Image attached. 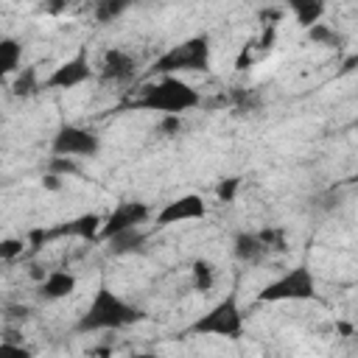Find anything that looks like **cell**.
Wrapping results in <instances>:
<instances>
[{
	"label": "cell",
	"instance_id": "6da1fadb",
	"mask_svg": "<svg viewBox=\"0 0 358 358\" xmlns=\"http://www.w3.org/2000/svg\"><path fill=\"white\" fill-rule=\"evenodd\" d=\"M145 319V310L117 296L106 282H101L76 322V333H101V330H123Z\"/></svg>",
	"mask_w": 358,
	"mask_h": 358
},
{
	"label": "cell",
	"instance_id": "7a4b0ae2",
	"mask_svg": "<svg viewBox=\"0 0 358 358\" xmlns=\"http://www.w3.org/2000/svg\"><path fill=\"white\" fill-rule=\"evenodd\" d=\"M201 103V92L187 84L182 76H157V81L145 84L140 98L134 101L137 109L159 112V115H185Z\"/></svg>",
	"mask_w": 358,
	"mask_h": 358
},
{
	"label": "cell",
	"instance_id": "3957f363",
	"mask_svg": "<svg viewBox=\"0 0 358 358\" xmlns=\"http://www.w3.org/2000/svg\"><path fill=\"white\" fill-rule=\"evenodd\" d=\"M210 59H213L210 36H207V34H196V36H187L185 42L168 48L162 56H157L148 73H151V76L204 73V70H210Z\"/></svg>",
	"mask_w": 358,
	"mask_h": 358
},
{
	"label": "cell",
	"instance_id": "277c9868",
	"mask_svg": "<svg viewBox=\"0 0 358 358\" xmlns=\"http://www.w3.org/2000/svg\"><path fill=\"white\" fill-rule=\"evenodd\" d=\"M243 333V310L238 305V294L229 291L218 299L207 313H201L193 324L185 327L182 336H218V338H241Z\"/></svg>",
	"mask_w": 358,
	"mask_h": 358
},
{
	"label": "cell",
	"instance_id": "5b68a950",
	"mask_svg": "<svg viewBox=\"0 0 358 358\" xmlns=\"http://www.w3.org/2000/svg\"><path fill=\"white\" fill-rule=\"evenodd\" d=\"M316 299V277L308 263H299L288 271H282L277 280L266 282L257 291V302H310Z\"/></svg>",
	"mask_w": 358,
	"mask_h": 358
},
{
	"label": "cell",
	"instance_id": "8992f818",
	"mask_svg": "<svg viewBox=\"0 0 358 358\" xmlns=\"http://www.w3.org/2000/svg\"><path fill=\"white\" fill-rule=\"evenodd\" d=\"M50 151L62 154V157H76V159H87L95 157L101 151V137L92 129L76 126V123H64L56 129L53 140H50Z\"/></svg>",
	"mask_w": 358,
	"mask_h": 358
},
{
	"label": "cell",
	"instance_id": "52a82bcc",
	"mask_svg": "<svg viewBox=\"0 0 358 358\" xmlns=\"http://www.w3.org/2000/svg\"><path fill=\"white\" fill-rule=\"evenodd\" d=\"M92 64H90V50L87 48H78L70 59H64L62 64H56L45 81H42V90H76L87 81H92Z\"/></svg>",
	"mask_w": 358,
	"mask_h": 358
},
{
	"label": "cell",
	"instance_id": "ba28073f",
	"mask_svg": "<svg viewBox=\"0 0 358 358\" xmlns=\"http://www.w3.org/2000/svg\"><path fill=\"white\" fill-rule=\"evenodd\" d=\"M201 218H207V201L199 193H185V196H176V199L165 201L157 210L154 224L157 227H173V224L201 221Z\"/></svg>",
	"mask_w": 358,
	"mask_h": 358
},
{
	"label": "cell",
	"instance_id": "9c48e42d",
	"mask_svg": "<svg viewBox=\"0 0 358 358\" xmlns=\"http://www.w3.org/2000/svg\"><path fill=\"white\" fill-rule=\"evenodd\" d=\"M151 218V207L145 201H120L103 221L98 229V241L120 232V229H131V227H143Z\"/></svg>",
	"mask_w": 358,
	"mask_h": 358
},
{
	"label": "cell",
	"instance_id": "30bf717a",
	"mask_svg": "<svg viewBox=\"0 0 358 358\" xmlns=\"http://www.w3.org/2000/svg\"><path fill=\"white\" fill-rule=\"evenodd\" d=\"M137 73V62L123 48H109L101 59V78L103 81H131Z\"/></svg>",
	"mask_w": 358,
	"mask_h": 358
},
{
	"label": "cell",
	"instance_id": "8fae6325",
	"mask_svg": "<svg viewBox=\"0 0 358 358\" xmlns=\"http://www.w3.org/2000/svg\"><path fill=\"white\" fill-rule=\"evenodd\" d=\"M101 215L98 213H84V215H76L53 229H45L48 238H81V241H95L98 238V229H101Z\"/></svg>",
	"mask_w": 358,
	"mask_h": 358
},
{
	"label": "cell",
	"instance_id": "7c38bea8",
	"mask_svg": "<svg viewBox=\"0 0 358 358\" xmlns=\"http://www.w3.org/2000/svg\"><path fill=\"white\" fill-rule=\"evenodd\" d=\"M76 285H78L76 274H70V271H64V268H53V271H48V274L39 280L36 291H39V296H42V299L56 302V299L70 296V294L76 291Z\"/></svg>",
	"mask_w": 358,
	"mask_h": 358
},
{
	"label": "cell",
	"instance_id": "4fadbf2b",
	"mask_svg": "<svg viewBox=\"0 0 358 358\" xmlns=\"http://www.w3.org/2000/svg\"><path fill=\"white\" fill-rule=\"evenodd\" d=\"M232 255H235L241 263H246V266H257V263H263V260L268 257V249H266V243L260 241L257 232L241 229V232H235V238H232Z\"/></svg>",
	"mask_w": 358,
	"mask_h": 358
},
{
	"label": "cell",
	"instance_id": "5bb4252c",
	"mask_svg": "<svg viewBox=\"0 0 358 358\" xmlns=\"http://www.w3.org/2000/svg\"><path fill=\"white\" fill-rule=\"evenodd\" d=\"M106 243V252L112 257H123V255H137L145 249V232L140 227H131V229H120L109 238H103Z\"/></svg>",
	"mask_w": 358,
	"mask_h": 358
},
{
	"label": "cell",
	"instance_id": "9a60e30c",
	"mask_svg": "<svg viewBox=\"0 0 358 358\" xmlns=\"http://www.w3.org/2000/svg\"><path fill=\"white\" fill-rule=\"evenodd\" d=\"M22 62V42L14 36H0V81L20 70Z\"/></svg>",
	"mask_w": 358,
	"mask_h": 358
},
{
	"label": "cell",
	"instance_id": "2e32d148",
	"mask_svg": "<svg viewBox=\"0 0 358 358\" xmlns=\"http://www.w3.org/2000/svg\"><path fill=\"white\" fill-rule=\"evenodd\" d=\"M282 3L294 11V17H296V22L302 28L319 22L322 14H324V6H327V0H282Z\"/></svg>",
	"mask_w": 358,
	"mask_h": 358
},
{
	"label": "cell",
	"instance_id": "e0dca14e",
	"mask_svg": "<svg viewBox=\"0 0 358 358\" xmlns=\"http://www.w3.org/2000/svg\"><path fill=\"white\" fill-rule=\"evenodd\" d=\"M190 280H193V291H199V294L213 291V285H215V266L207 257H196L190 263Z\"/></svg>",
	"mask_w": 358,
	"mask_h": 358
},
{
	"label": "cell",
	"instance_id": "ac0fdd59",
	"mask_svg": "<svg viewBox=\"0 0 358 358\" xmlns=\"http://www.w3.org/2000/svg\"><path fill=\"white\" fill-rule=\"evenodd\" d=\"M39 90H42V81H39L36 67H22L14 78V84H11V95H17V98H31Z\"/></svg>",
	"mask_w": 358,
	"mask_h": 358
},
{
	"label": "cell",
	"instance_id": "d6986e66",
	"mask_svg": "<svg viewBox=\"0 0 358 358\" xmlns=\"http://www.w3.org/2000/svg\"><path fill=\"white\" fill-rule=\"evenodd\" d=\"M131 6H134V0H98L95 3V20L101 25H109V22L120 20Z\"/></svg>",
	"mask_w": 358,
	"mask_h": 358
},
{
	"label": "cell",
	"instance_id": "ffe728a7",
	"mask_svg": "<svg viewBox=\"0 0 358 358\" xmlns=\"http://www.w3.org/2000/svg\"><path fill=\"white\" fill-rule=\"evenodd\" d=\"M308 39L313 42V45H324V48H338L344 39H341V34H336L330 25H324V22H313V25H308Z\"/></svg>",
	"mask_w": 358,
	"mask_h": 358
},
{
	"label": "cell",
	"instance_id": "44dd1931",
	"mask_svg": "<svg viewBox=\"0 0 358 358\" xmlns=\"http://www.w3.org/2000/svg\"><path fill=\"white\" fill-rule=\"evenodd\" d=\"M48 173H53V176H76L78 173V162H76V157L53 154L48 159Z\"/></svg>",
	"mask_w": 358,
	"mask_h": 358
},
{
	"label": "cell",
	"instance_id": "7402d4cb",
	"mask_svg": "<svg viewBox=\"0 0 358 358\" xmlns=\"http://www.w3.org/2000/svg\"><path fill=\"white\" fill-rule=\"evenodd\" d=\"M238 190H241V176H227V179H221L215 185V196L224 204H232L238 199Z\"/></svg>",
	"mask_w": 358,
	"mask_h": 358
},
{
	"label": "cell",
	"instance_id": "603a6c76",
	"mask_svg": "<svg viewBox=\"0 0 358 358\" xmlns=\"http://www.w3.org/2000/svg\"><path fill=\"white\" fill-rule=\"evenodd\" d=\"M257 235H260V241L266 243L268 255H271V252H282V249H285V232H282V229L268 227V229H260Z\"/></svg>",
	"mask_w": 358,
	"mask_h": 358
},
{
	"label": "cell",
	"instance_id": "cb8c5ba5",
	"mask_svg": "<svg viewBox=\"0 0 358 358\" xmlns=\"http://www.w3.org/2000/svg\"><path fill=\"white\" fill-rule=\"evenodd\" d=\"M20 336H17V330H8V336L0 341V355H31V350L22 344V341H17Z\"/></svg>",
	"mask_w": 358,
	"mask_h": 358
},
{
	"label": "cell",
	"instance_id": "d4e9b609",
	"mask_svg": "<svg viewBox=\"0 0 358 358\" xmlns=\"http://www.w3.org/2000/svg\"><path fill=\"white\" fill-rule=\"evenodd\" d=\"M22 252H25L22 238H3L0 241V260H17Z\"/></svg>",
	"mask_w": 358,
	"mask_h": 358
},
{
	"label": "cell",
	"instance_id": "484cf974",
	"mask_svg": "<svg viewBox=\"0 0 358 358\" xmlns=\"http://www.w3.org/2000/svg\"><path fill=\"white\" fill-rule=\"evenodd\" d=\"M159 131H162L165 137H176V134L182 131V115H162Z\"/></svg>",
	"mask_w": 358,
	"mask_h": 358
},
{
	"label": "cell",
	"instance_id": "4316f807",
	"mask_svg": "<svg viewBox=\"0 0 358 358\" xmlns=\"http://www.w3.org/2000/svg\"><path fill=\"white\" fill-rule=\"evenodd\" d=\"M70 3H73V0H39L42 11H45V14H50V17H59V14H64Z\"/></svg>",
	"mask_w": 358,
	"mask_h": 358
},
{
	"label": "cell",
	"instance_id": "83f0119b",
	"mask_svg": "<svg viewBox=\"0 0 358 358\" xmlns=\"http://www.w3.org/2000/svg\"><path fill=\"white\" fill-rule=\"evenodd\" d=\"M31 308L28 305H8L6 308V319H11V322H25V319H31Z\"/></svg>",
	"mask_w": 358,
	"mask_h": 358
},
{
	"label": "cell",
	"instance_id": "f1b7e54d",
	"mask_svg": "<svg viewBox=\"0 0 358 358\" xmlns=\"http://www.w3.org/2000/svg\"><path fill=\"white\" fill-rule=\"evenodd\" d=\"M42 185H45L48 190H59V187H62V176H53V173H48V176L42 179Z\"/></svg>",
	"mask_w": 358,
	"mask_h": 358
},
{
	"label": "cell",
	"instance_id": "f546056e",
	"mask_svg": "<svg viewBox=\"0 0 358 358\" xmlns=\"http://www.w3.org/2000/svg\"><path fill=\"white\" fill-rule=\"evenodd\" d=\"M0 123H3V117H0Z\"/></svg>",
	"mask_w": 358,
	"mask_h": 358
}]
</instances>
